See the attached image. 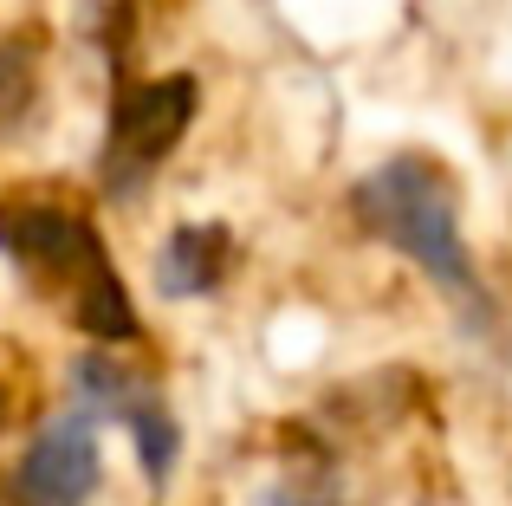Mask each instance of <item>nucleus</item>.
Wrapping results in <instances>:
<instances>
[{"label":"nucleus","instance_id":"nucleus-1","mask_svg":"<svg viewBox=\"0 0 512 506\" xmlns=\"http://www.w3.org/2000/svg\"><path fill=\"white\" fill-rule=\"evenodd\" d=\"M350 215L370 241L396 247L402 260H415L448 299H461L474 318H487V292H480L474 253L461 234V189L448 182V169L428 156H389L350 189Z\"/></svg>","mask_w":512,"mask_h":506},{"label":"nucleus","instance_id":"nucleus-2","mask_svg":"<svg viewBox=\"0 0 512 506\" xmlns=\"http://www.w3.org/2000/svg\"><path fill=\"white\" fill-rule=\"evenodd\" d=\"M0 253L13 266H26L33 279L59 286L72 299L78 331L104 344H130L137 338V305H130L124 279L111 273V253H104L98 228H91L78 208L59 202H13L0 208Z\"/></svg>","mask_w":512,"mask_h":506},{"label":"nucleus","instance_id":"nucleus-3","mask_svg":"<svg viewBox=\"0 0 512 506\" xmlns=\"http://www.w3.org/2000/svg\"><path fill=\"white\" fill-rule=\"evenodd\" d=\"M195 78L169 72V78H143V85H124L111 104V137H104V189L111 195H137L156 169L169 163V150L188 137L195 124Z\"/></svg>","mask_w":512,"mask_h":506},{"label":"nucleus","instance_id":"nucleus-4","mask_svg":"<svg viewBox=\"0 0 512 506\" xmlns=\"http://www.w3.org/2000/svg\"><path fill=\"white\" fill-rule=\"evenodd\" d=\"M72 390H78V409H85L91 422H124L130 442H137L143 481L169 487L175 455H182V429H175L163 396H156L137 370H124L117 357H104V351H91V357L72 364Z\"/></svg>","mask_w":512,"mask_h":506},{"label":"nucleus","instance_id":"nucleus-5","mask_svg":"<svg viewBox=\"0 0 512 506\" xmlns=\"http://www.w3.org/2000/svg\"><path fill=\"white\" fill-rule=\"evenodd\" d=\"M104 481L98 455V422L85 409H59L52 422H39V435L26 442V455L13 461L0 506H85Z\"/></svg>","mask_w":512,"mask_h":506},{"label":"nucleus","instance_id":"nucleus-6","mask_svg":"<svg viewBox=\"0 0 512 506\" xmlns=\"http://www.w3.org/2000/svg\"><path fill=\"white\" fill-rule=\"evenodd\" d=\"M234 273V234L221 221H182L156 253V286L163 299H208Z\"/></svg>","mask_w":512,"mask_h":506},{"label":"nucleus","instance_id":"nucleus-7","mask_svg":"<svg viewBox=\"0 0 512 506\" xmlns=\"http://www.w3.org/2000/svg\"><path fill=\"white\" fill-rule=\"evenodd\" d=\"M260 506H331V494H318V487H305V481H279V487H266Z\"/></svg>","mask_w":512,"mask_h":506},{"label":"nucleus","instance_id":"nucleus-8","mask_svg":"<svg viewBox=\"0 0 512 506\" xmlns=\"http://www.w3.org/2000/svg\"><path fill=\"white\" fill-rule=\"evenodd\" d=\"M0 422H7V396H0Z\"/></svg>","mask_w":512,"mask_h":506}]
</instances>
